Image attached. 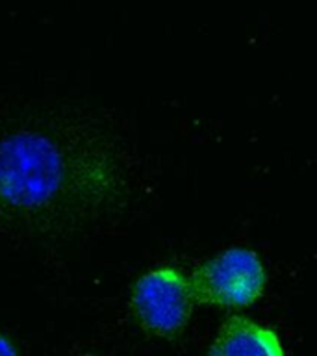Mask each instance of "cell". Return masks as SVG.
Here are the masks:
<instances>
[{
	"label": "cell",
	"instance_id": "obj_3",
	"mask_svg": "<svg viewBox=\"0 0 317 356\" xmlns=\"http://www.w3.org/2000/svg\"><path fill=\"white\" fill-rule=\"evenodd\" d=\"M193 293L177 267H158L133 284L130 295L132 314L139 327L156 338H172L188 327L193 312Z\"/></svg>",
	"mask_w": 317,
	"mask_h": 356
},
{
	"label": "cell",
	"instance_id": "obj_2",
	"mask_svg": "<svg viewBox=\"0 0 317 356\" xmlns=\"http://www.w3.org/2000/svg\"><path fill=\"white\" fill-rule=\"evenodd\" d=\"M267 273L258 252L232 247L204 261L189 278L195 302L247 308L263 295Z\"/></svg>",
	"mask_w": 317,
	"mask_h": 356
},
{
	"label": "cell",
	"instance_id": "obj_1",
	"mask_svg": "<svg viewBox=\"0 0 317 356\" xmlns=\"http://www.w3.org/2000/svg\"><path fill=\"white\" fill-rule=\"evenodd\" d=\"M63 182V160L41 134H11L0 141V200L17 210L44 208Z\"/></svg>",
	"mask_w": 317,
	"mask_h": 356
},
{
	"label": "cell",
	"instance_id": "obj_6",
	"mask_svg": "<svg viewBox=\"0 0 317 356\" xmlns=\"http://www.w3.org/2000/svg\"><path fill=\"white\" fill-rule=\"evenodd\" d=\"M78 356H99V355H95V353H83V355H78Z\"/></svg>",
	"mask_w": 317,
	"mask_h": 356
},
{
	"label": "cell",
	"instance_id": "obj_5",
	"mask_svg": "<svg viewBox=\"0 0 317 356\" xmlns=\"http://www.w3.org/2000/svg\"><path fill=\"white\" fill-rule=\"evenodd\" d=\"M0 356H19L15 345L11 343L4 334H0Z\"/></svg>",
	"mask_w": 317,
	"mask_h": 356
},
{
	"label": "cell",
	"instance_id": "obj_4",
	"mask_svg": "<svg viewBox=\"0 0 317 356\" xmlns=\"http://www.w3.org/2000/svg\"><path fill=\"white\" fill-rule=\"evenodd\" d=\"M208 356H286L282 341L271 327L250 317L232 316L211 339Z\"/></svg>",
	"mask_w": 317,
	"mask_h": 356
}]
</instances>
